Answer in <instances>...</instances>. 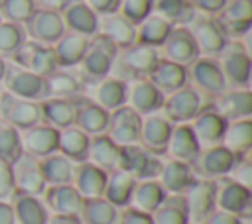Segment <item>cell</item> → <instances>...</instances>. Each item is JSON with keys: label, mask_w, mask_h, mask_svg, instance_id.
Listing matches in <instances>:
<instances>
[{"label": "cell", "mask_w": 252, "mask_h": 224, "mask_svg": "<svg viewBox=\"0 0 252 224\" xmlns=\"http://www.w3.org/2000/svg\"><path fill=\"white\" fill-rule=\"evenodd\" d=\"M116 45L106 39L102 33H94L89 37V45L85 55L81 57V61L77 63V71H79V81L81 84H93L104 77L110 75L114 59H116Z\"/></svg>", "instance_id": "6da1fadb"}, {"label": "cell", "mask_w": 252, "mask_h": 224, "mask_svg": "<svg viewBox=\"0 0 252 224\" xmlns=\"http://www.w3.org/2000/svg\"><path fill=\"white\" fill-rule=\"evenodd\" d=\"M159 59L161 57L156 47L134 43V45L122 49V53H116V59L112 65V71H114L112 77H116L124 83L134 81V79H148V75L154 71V67L158 65Z\"/></svg>", "instance_id": "7a4b0ae2"}, {"label": "cell", "mask_w": 252, "mask_h": 224, "mask_svg": "<svg viewBox=\"0 0 252 224\" xmlns=\"http://www.w3.org/2000/svg\"><path fill=\"white\" fill-rule=\"evenodd\" d=\"M116 169L126 171L132 175L136 181H146V179H156L161 161L158 155L142 147L140 143H130V145H118V161Z\"/></svg>", "instance_id": "3957f363"}, {"label": "cell", "mask_w": 252, "mask_h": 224, "mask_svg": "<svg viewBox=\"0 0 252 224\" xmlns=\"http://www.w3.org/2000/svg\"><path fill=\"white\" fill-rule=\"evenodd\" d=\"M226 86L248 88L250 84V53L240 41L226 43L217 59Z\"/></svg>", "instance_id": "277c9868"}, {"label": "cell", "mask_w": 252, "mask_h": 224, "mask_svg": "<svg viewBox=\"0 0 252 224\" xmlns=\"http://www.w3.org/2000/svg\"><path fill=\"white\" fill-rule=\"evenodd\" d=\"M2 84L8 94L26 98V100H43L47 98V81L45 77L33 75L26 69H20L16 65H6L2 75Z\"/></svg>", "instance_id": "5b68a950"}, {"label": "cell", "mask_w": 252, "mask_h": 224, "mask_svg": "<svg viewBox=\"0 0 252 224\" xmlns=\"http://www.w3.org/2000/svg\"><path fill=\"white\" fill-rule=\"evenodd\" d=\"M215 208L248 218L252 212V191L228 177H219L215 181Z\"/></svg>", "instance_id": "8992f818"}, {"label": "cell", "mask_w": 252, "mask_h": 224, "mask_svg": "<svg viewBox=\"0 0 252 224\" xmlns=\"http://www.w3.org/2000/svg\"><path fill=\"white\" fill-rule=\"evenodd\" d=\"M10 61L12 65L26 69L39 77H49L51 73L57 71V59H55L53 49L49 45H43L32 39L24 41L20 49L10 57Z\"/></svg>", "instance_id": "52a82bcc"}, {"label": "cell", "mask_w": 252, "mask_h": 224, "mask_svg": "<svg viewBox=\"0 0 252 224\" xmlns=\"http://www.w3.org/2000/svg\"><path fill=\"white\" fill-rule=\"evenodd\" d=\"M203 96L197 88L193 86H183L163 98L161 112L171 124H183L193 120L201 110H203Z\"/></svg>", "instance_id": "ba28073f"}, {"label": "cell", "mask_w": 252, "mask_h": 224, "mask_svg": "<svg viewBox=\"0 0 252 224\" xmlns=\"http://www.w3.org/2000/svg\"><path fill=\"white\" fill-rule=\"evenodd\" d=\"M197 43V49H199V55L203 57H213V55H219L222 51V47L228 43V37L226 33L222 31L220 24L217 18H211V16H195L191 22H189V28H187Z\"/></svg>", "instance_id": "9c48e42d"}, {"label": "cell", "mask_w": 252, "mask_h": 224, "mask_svg": "<svg viewBox=\"0 0 252 224\" xmlns=\"http://www.w3.org/2000/svg\"><path fill=\"white\" fill-rule=\"evenodd\" d=\"M244 157V155H242ZM238 155L228 151L224 145H213L199 151V155L191 163L193 175H199L201 179H219L226 177L236 163Z\"/></svg>", "instance_id": "30bf717a"}, {"label": "cell", "mask_w": 252, "mask_h": 224, "mask_svg": "<svg viewBox=\"0 0 252 224\" xmlns=\"http://www.w3.org/2000/svg\"><path fill=\"white\" fill-rule=\"evenodd\" d=\"M0 120L14 126L16 130H26L41 122L39 102L12 96L8 92L0 94Z\"/></svg>", "instance_id": "8fae6325"}, {"label": "cell", "mask_w": 252, "mask_h": 224, "mask_svg": "<svg viewBox=\"0 0 252 224\" xmlns=\"http://www.w3.org/2000/svg\"><path fill=\"white\" fill-rule=\"evenodd\" d=\"M187 220L193 224H203L205 218L215 210V181L195 179L183 193Z\"/></svg>", "instance_id": "7c38bea8"}, {"label": "cell", "mask_w": 252, "mask_h": 224, "mask_svg": "<svg viewBox=\"0 0 252 224\" xmlns=\"http://www.w3.org/2000/svg\"><path fill=\"white\" fill-rule=\"evenodd\" d=\"M24 33L37 43L43 45H53L63 33H65V26L61 22L59 12H51V10H41L35 8L33 14L30 16V20L24 24Z\"/></svg>", "instance_id": "4fadbf2b"}, {"label": "cell", "mask_w": 252, "mask_h": 224, "mask_svg": "<svg viewBox=\"0 0 252 224\" xmlns=\"http://www.w3.org/2000/svg\"><path fill=\"white\" fill-rule=\"evenodd\" d=\"M10 167H12L16 193H24V195H32V196H39L43 193L45 181H43L37 157L22 153Z\"/></svg>", "instance_id": "5bb4252c"}, {"label": "cell", "mask_w": 252, "mask_h": 224, "mask_svg": "<svg viewBox=\"0 0 252 224\" xmlns=\"http://www.w3.org/2000/svg\"><path fill=\"white\" fill-rule=\"evenodd\" d=\"M140 122L142 116L136 114L132 108H128L126 104L108 112V128H106V136L116 143V145H130V143H138L140 140Z\"/></svg>", "instance_id": "9a60e30c"}, {"label": "cell", "mask_w": 252, "mask_h": 224, "mask_svg": "<svg viewBox=\"0 0 252 224\" xmlns=\"http://www.w3.org/2000/svg\"><path fill=\"white\" fill-rule=\"evenodd\" d=\"M165 94H161L148 79H134L126 83V106L136 114L146 116L161 110Z\"/></svg>", "instance_id": "2e32d148"}, {"label": "cell", "mask_w": 252, "mask_h": 224, "mask_svg": "<svg viewBox=\"0 0 252 224\" xmlns=\"http://www.w3.org/2000/svg\"><path fill=\"white\" fill-rule=\"evenodd\" d=\"M163 55L167 61L177 63V65H191L197 57H199V49L197 43L191 35V31L187 29V26H175L169 29L165 41L161 43Z\"/></svg>", "instance_id": "e0dca14e"}, {"label": "cell", "mask_w": 252, "mask_h": 224, "mask_svg": "<svg viewBox=\"0 0 252 224\" xmlns=\"http://www.w3.org/2000/svg\"><path fill=\"white\" fill-rule=\"evenodd\" d=\"M191 130H193V136L199 143L201 149L205 147H213V145H220L222 141V134H224V128H226V120L215 110V106H207L203 108L193 120Z\"/></svg>", "instance_id": "ac0fdd59"}, {"label": "cell", "mask_w": 252, "mask_h": 224, "mask_svg": "<svg viewBox=\"0 0 252 224\" xmlns=\"http://www.w3.org/2000/svg\"><path fill=\"white\" fill-rule=\"evenodd\" d=\"M171 128H173V124L163 114H158V112L146 114V116H142V122H140L138 143L142 147H146L148 151H152L154 155H161V153H165V145H167Z\"/></svg>", "instance_id": "d6986e66"}, {"label": "cell", "mask_w": 252, "mask_h": 224, "mask_svg": "<svg viewBox=\"0 0 252 224\" xmlns=\"http://www.w3.org/2000/svg\"><path fill=\"white\" fill-rule=\"evenodd\" d=\"M43 204L51 214H65V216H81L85 198L75 191V187L69 185H47L41 193ZM81 220V218H79Z\"/></svg>", "instance_id": "ffe728a7"}, {"label": "cell", "mask_w": 252, "mask_h": 224, "mask_svg": "<svg viewBox=\"0 0 252 224\" xmlns=\"http://www.w3.org/2000/svg\"><path fill=\"white\" fill-rule=\"evenodd\" d=\"M20 141H22L24 153L41 159V157L57 151L59 130L53 126H47V124H35L32 128L20 130Z\"/></svg>", "instance_id": "44dd1931"}, {"label": "cell", "mask_w": 252, "mask_h": 224, "mask_svg": "<svg viewBox=\"0 0 252 224\" xmlns=\"http://www.w3.org/2000/svg\"><path fill=\"white\" fill-rule=\"evenodd\" d=\"M187 75L195 83V86L207 94H222L226 90V81L222 77V71L213 57H197L189 69Z\"/></svg>", "instance_id": "7402d4cb"}, {"label": "cell", "mask_w": 252, "mask_h": 224, "mask_svg": "<svg viewBox=\"0 0 252 224\" xmlns=\"http://www.w3.org/2000/svg\"><path fill=\"white\" fill-rule=\"evenodd\" d=\"M87 90V98L93 100L96 106L104 108L106 112H112L120 106H124L126 102V83L116 79V77H104L93 84H85L83 86Z\"/></svg>", "instance_id": "603a6c76"}, {"label": "cell", "mask_w": 252, "mask_h": 224, "mask_svg": "<svg viewBox=\"0 0 252 224\" xmlns=\"http://www.w3.org/2000/svg\"><path fill=\"white\" fill-rule=\"evenodd\" d=\"M59 16L65 26V31L69 29L87 37L98 31V16L83 0H67L65 6L59 10Z\"/></svg>", "instance_id": "cb8c5ba5"}, {"label": "cell", "mask_w": 252, "mask_h": 224, "mask_svg": "<svg viewBox=\"0 0 252 224\" xmlns=\"http://www.w3.org/2000/svg\"><path fill=\"white\" fill-rule=\"evenodd\" d=\"M217 20L226 37H240L248 33L252 26V0H228Z\"/></svg>", "instance_id": "d4e9b609"}, {"label": "cell", "mask_w": 252, "mask_h": 224, "mask_svg": "<svg viewBox=\"0 0 252 224\" xmlns=\"http://www.w3.org/2000/svg\"><path fill=\"white\" fill-rule=\"evenodd\" d=\"M73 102H75V120H73V124L79 130H83L87 136L106 134V128H108V112L104 108L96 106L85 94L73 98Z\"/></svg>", "instance_id": "484cf974"}, {"label": "cell", "mask_w": 252, "mask_h": 224, "mask_svg": "<svg viewBox=\"0 0 252 224\" xmlns=\"http://www.w3.org/2000/svg\"><path fill=\"white\" fill-rule=\"evenodd\" d=\"M106 171L98 169L96 165L83 161L77 163L73 169V179L71 185L75 187V191L87 200V198H98L104 193V185H106Z\"/></svg>", "instance_id": "4316f807"}, {"label": "cell", "mask_w": 252, "mask_h": 224, "mask_svg": "<svg viewBox=\"0 0 252 224\" xmlns=\"http://www.w3.org/2000/svg\"><path fill=\"white\" fill-rule=\"evenodd\" d=\"M148 81L161 92V94H171L179 88H183L189 81L187 67L171 63L167 59H159L154 71L148 75Z\"/></svg>", "instance_id": "83f0119b"}, {"label": "cell", "mask_w": 252, "mask_h": 224, "mask_svg": "<svg viewBox=\"0 0 252 224\" xmlns=\"http://www.w3.org/2000/svg\"><path fill=\"white\" fill-rule=\"evenodd\" d=\"M201 147L193 136V130L189 124H177L171 128L167 145H165V153L169 155V159L175 161H183V163H193V159L199 155Z\"/></svg>", "instance_id": "f1b7e54d"}, {"label": "cell", "mask_w": 252, "mask_h": 224, "mask_svg": "<svg viewBox=\"0 0 252 224\" xmlns=\"http://www.w3.org/2000/svg\"><path fill=\"white\" fill-rule=\"evenodd\" d=\"M96 33H102L106 39H110L116 45V49H126L136 43V26L122 18L118 12L100 16Z\"/></svg>", "instance_id": "f546056e"}, {"label": "cell", "mask_w": 252, "mask_h": 224, "mask_svg": "<svg viewBox=\"0 0 252 224\" xmlns=\"http://www.w3.org/2000/svg\"><path fill=\"white\" fill-rule=\"evenodd\" d=\"M215 110L226 122L250 118V114H252V92H250V88H234V90H228V92L224 90L222 94H219Z\"/></svg>", "instance_id": "4dcf8cb0"}, {"label": "cell", "mask_w": 252, "mask_h": 224, "mask_svg": "<svg viewBox=\"0 0 252 224\" xmlns=\"http://www.w3.org/2000/svg\"><path fill=\"white\" fill-rule=\"evenodd\" d=\"M193 181H195V175L191 171V165L175 159L161 163V169L158 173V183L161 185L165 195H183Z\"/></svg>", "instance_id": "1f68e13d"}, {"label": "cell", "mask_w": 252, "mask_h": 224, "mask_svg": "<svg viewBox=\"0 0 252 224\" xmlns=\"http://www.w3.org/2000/svg\"><path fill=\"white\" fill-rule=\"evenodd\" d=\"M89 45V37L73 31H65L53 45V53L57 59V67H77L81 57L85 55Z\"/></svg>", "instance_id": "d6a6232c"}, {"label": "cell", "mask_w": 252, "mask_h": 224, "mask_svg": "<svg viewBox=\"0 0 252 224\" xmlns=\"http://www.w3.org/2000/svg\"><path fill=\"white\" fill-rule=\"evenodd\" d=\"M39 114L41 120L47 126H53L57 130H63L67 126H73L75 120V102L67 98H55L47 96L39 100Z\"/></svg>", "instance_id": "836d02e7"}, {"label": "cell", "mask_w": 252, "mask_h": 224, "mask_svg": "<svg viewBox=\"0 0 252 224\" xmlns=\"http://www.w3.org/2000/svg\"><path fill=\"white\" fill-rule=\"evenodd\" d=\"M163 198H165V191L161 189V185L156 179L136 181L132 195H130V200H128V206L134 210L152 214L161 204Z\"/></svg>", "instance_id": "e575fe53"}, {"label": "cell", "mask_w": 252, "mask_h": 224, "mask_svg": "<svg viewBox=\"0 0 252 224\" xmlns=\"http://www.w3.org/2000/svg\"><path fill=\"white\" fill-rule=\"evenodd\" d=\"M87 161L93 163V165H96L98 169L110 173V171L116 169L118 145L106 134L91 136L89 138V149H87Z\"/></svg>", "instance_id": "d590c367"}, {"label": "cell", "mask_w": 252, "mask_h": 224, "mask_svg": "<svg viewBox=\"0 0 252 224\" xmlns=\"http://www.w3.org/2000/svg\"><path fill=\"white\" fill-rule=\"evenodd\" d=\"M152 14L175 28L187 26L197 16V10L193 8L191 0H152Z\"/></svg>", "instance_id": "8d00e7d4"}, {"label": "cell", "mask_w": 252, "mask_h": 224, "mask_svg": "<svg viewBox=\"0 0 252 224\" xmlns=\"http://www.w3.org/2000/svg\"><path fill=\"white\" fill-rule=\"evenodd\" d=\"M10 204L14 210L16 224H45L47 208L37 196L14 193V196L10 198Z\"/></svg>", "instance_id": "74e56055"}, {"label": "cell", "mask_w": 252, "mask_h": 224, "mask_svg": "<svg viewBox=\"0 0 252 224\" xmlns=\"http://www.w3.org/2000/svg\"><path fill=\"white\" fill-rule=\"evenodd\" d=\"M220 145H224L228 151H232L238 157L246 155L252 147V120L242 118V120L228 122L224 128Z\"/></svg>", "instance_id": "f35d334b"}, {"label": "cell", "mask_w": 252, "mask_h": 224, "mask_svg": "<svg viewBox=\"0 0 252 224\" xmlns=\"http://www.w3.org/2000/svg\"><path fill=\"white\" fill-rule=\"evenodd\" d=\"M89 138L83 130L77 126H67L59 130V141H57V151L65 155L67 159L75 163L87 161V149H89Z\"/></svg>", "instance_id": "ab89813d"}, {"label": "cell", "mask_w": 252, "mask_h": 224, "mask_svg": "<svg viewBox=\"0 0 252 224\" xmlns=\"http://www.w3.org/2000/svg\"><path fill=\"white\" fill-rule=\"evenodd\" d=\"M134 185H136V179L132 175H128L126 171L114 169V171H110L106 175V185H104L102 198L108 200L116 208L128 206V200H130Z\"/></svg>", "instance_id": "60d3db41"}, {"label": "cell", "mask_w": 252, "mask_h": 224, "mask_svg": "<svg viewBox=\"0 0 252 224\" xmlns=\"http://www.w3.org/2000/svg\"><path fill=\"white\" fill-rule=\"evenodd\" d=\"M39 169L47 185H69L73 179V161L61 153H51L39 159Z\"/></svg>", "instance_id": "b9f144b4"}, {"label": "cell", "mask_w": 252, "mask_h": 224, "mask_svg": "<svg viewBox=\"0 0 252 224\" xmlns=\"http://www.w3.org/2000/svg\"><path fill=\"white\" fill-rule=\"evenodd\" d=\"M171 26L158 18L156 14L146 16L138 26H136V43L140 45H150V47H161V43L165 41L167 33H169Z\"/></svg>", "instance_id": "7bdbcfd3"}, {"label": "cell", "mask_w": 252, "mask_h": 224, "mask_svg": "<svg viewBox=\"0 0 252 224\" xmlns=\"http://www.w3.org/2000/svg\"><path fill=\"white\" fill-rule=\"evenodd\" d=\"M154 224H187V208L183 195H165L161 204L150 214Z\"/></svg>", "instance_id": "ee69618b"}, {"label": "cell", "mask_w": 252, "mask_h": 224, "mask_svg": "<svg viewBox=\"0 0 252 224\" xmlns=\"http://www.w3.org/2000/svg\"><path fill=\"white\" fill-rule=\"evenodd\" d=\"M85 224H118V208L112 206L102 196L87 198L79 216Z\"/></svg>", "instance_id": "f6af8a7d"}, {"label": "cell", "mask_w": 252, "mask_h": 224, "mask_svg": "<svg viewBox=\"0 0 252 224\" xmlns=\"http://www.w3.org/2000/svg\"><path fill=\"white\" fill-rule=\"evenodd\" d=\"M45 81H47V96L73 100L83 92L81 81L67 71H55L49 77H45Z\"/></svg>", "instance_id": "bcb514c9"}, {"label": "cell", "mask_w": 252, "mask_h": 224, "mask_svg": "<svg viewBox=\"0 0 252 224\" xmlns=\"http://www.w3.org/2000/svg\"><path fill=\"white\" fill-rule=\"evenodd\" d=\"M22 141H20V130L0 120V159L12 165L22 155Z\"/></svg>", "instance_id": "7dc6e473"}, {"label": "cell", "mask_w": 252, "mask_h": 224, "mask_svg": "<svg viewBox=\"0 0 252 224\" xmlns=\"http://www.w3.org/2000/svg\"><path fill=\"white\" fill-rule=\"evenodd\" d=\"M35 6L32 0H0V20L10 24H26L33 14Z\"/></svg>", "instance_id": "c3c4849f"}, {"label": "cell", "mask_w": 252, "mask_h": 224, "mask_svg": "<svg viewBox=\"0 0 252 224\" xmlns=\"http://www.w3.org/2000/svg\"><path fill=\"white\" fill-rule=\"evenodd\" d=\"M26 41L24 28L10 22H0V57H12Z\"/></svg>", "instance_id": "681fc988"}, {"label": "cell", "mask_w": 252, "mask_h": 224, "mask_svg": "<svg viewBox=\"0 0 252 224\" xmlns=\"http://www.w3.org/2000/svg\"><path fill=\"white\" fill-rule=\"evenodd\" d=\"M118 14L130 24L138 26L146 16L152 14V0H118Z\"/></svg>", "instance_id": "f907efd6"}, {"label": "cell", "mask_w": 252, "mask_h": 224, "mask_svg": "<svg viewBox=\"0 0 252 224\" xmlns=\"http://www.w3.org/2000/svg\"><path fill=\"white\" fill-rule=\"evenodd\" d=\"M228 175H230L228 179L236 181L238 185H242V187H246V189H252V165H250V161L246 159V155L236 159V163L232 165V169H230Z\"/></svg>", "instance_id": "816d5d0a"}, {"label": "cell", "mask_w": 252, "mask_h": 224, "mask_svg": "<svg viewBox=\"0 0 252 224\" xmlns=\"http://www.w3.org/2000/svg\"><path fill=\"white\" fill-rule=\"evenodd\" d=\"M16 189H14V177H12V167L0 159V200L2 202H10V198L14 196Z\"/></svg>", "instance_id": "f5cc1de1"}, {"label": "cell", "mask_w": 252, "mask_h": 224, "mask_svg": "<svg viewBox=\"0 0 252 224\" xmlns=\"http://www.w3.org/2000/svg\"><path fill=\"white\" fill-rule=\"evenodd\" d=\"M118 224H154V222L150 214L126 206L122 212H118Z\"/></svg>", "instance_id": "db71d44e"}, {"label": "cell", "mask_w": 252, "mask_h": 224, "mask_svg": "<svg viewBox=\"0 0 252 224\" xmlns=\"http://www.w3.org/2000/svg\"><path fill=\"white\" fill-rule=\"evenodd\" d=\"M96 16H106L118 12V0H83Z\"/></svg>", "instance_id": "11a10c76"}, {"label": "cell", "mask_w": 252, "mask_h": 224, "mask_svg": "<svg viewBox=\"0 0 252 224\" xmlns=\"http://www.w3.org/2000/svg\"><path fill=\"white\" fill-rule=\"evenodd\" d=\"M203 224H242V218H238V216H234V214H230V212H224V210L215 208V210L205 218Z\"/></svg>", "instance_id": "9f6ffc18"}, {"label": "cell", "mask_w": 252, "mask_h": 224, "mask_svg": "<svg viewBox=\"0 0 252 224\" xmlns=\"http://www.w3.org/2000/svg\"><path fill=\"white\" fill-rule=\"evenodd\" d=\"M228 0H191L193 8L203 12V14H219Z\"/></svg>", "instance_id": "6f0895ef"}, {"label": "cell", "mask_w": 252, "mask_h": 224, "mask_svg": "<svg viewBox=\"0 0 252 224\" xmlns=\"http://www.w3.org/2000/svg\"><path fill=\"white\" fill-rule=\"evenodd\" d=\"M35 8H41V10H51V12H59L67 0H32Z\"/></svg>", "instance_id": "680465c9"}, {"label": "cell", "mask_w": 252, "mask_h": 224, "mask_svg": "<svg viewBox=\"0 0 252 224\" xmlns=\"http://www.w3.org/2000/svg\"><path fill=\"white\" fill-rule=\"evenodd\" d=\"M45 224H81L77 216H65V214H47Z\"/></svg>", "instance_id": "91938a15"}, {"label": "cell", "mask_w": 252, "mask_h": 224, "mask_svg": "<svg viewBox=\"0 0 252 224\" xmlns=\"http://www.w3.org/2000/svg\"><path fill=\"white\" fill-rule=\"evenodd\" d=\"M0 224H16L14 210H12L10 202H2L0 200Z\"/></svg>", "instance_id": "94428289"}, {"label": "cell", "mask_w": 252, "mask_h": 224, "mask_svg": "<svg viewBox=\"0 0 252 224\" xmlns=\"http://www.w3.org/2000/svg\"><path fill=\"white\" fill-rule=\"evenodd\" d=\"M4 67H6V63H4L2 57H0V79H2V75H4Z\"/></svg>", "instance_id": "6125c7cd"}, {"label": "cell", "mask_w": 252, "mask_h": 224, "mask_svg": "<svg viewBox=\"0 0 252 224\" xmlns=\"http://www.w3.org/2000/svg\"><path fill=\"white\" fill-rule=\"evenodd\" d=\"M187 224H193V222H187Z\"/></svg>", "instance_id": "be15d7a7"}, {"label": "cell", "mask_w": 252, "mask_h": 224, "mask_svg": "<svg viewBox=\"0 0 252 224\" xmlns=\"http://www.w3.org/2000/svg\"><path fill=\"white\" fill-rule=\"evenodd\" d=\"M0 22H2V20H0Z\"/></svg>", "instance_id": "e7e4bbea"}]
</instances>
